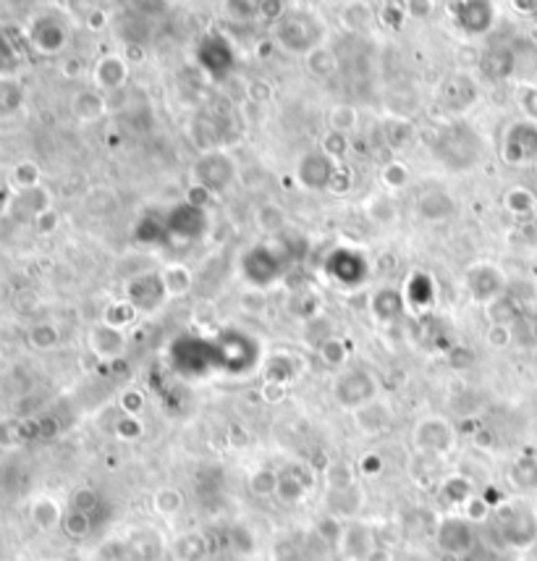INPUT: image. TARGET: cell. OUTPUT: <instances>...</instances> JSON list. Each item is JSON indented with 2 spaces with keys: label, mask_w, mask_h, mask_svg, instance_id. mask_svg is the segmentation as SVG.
Returning <instances> with one entry per match:
<instances>
[{
  "label": "cell",
  "mask_w": 537,
  "mask_h": 561,
  "mask_svg": "<svg viewBox=\"0 0 537 561\" xmlns=\"http://www.w3.org/2000/svg\"><path fill=\"white\" fill-rule=\"evenodd\" d=\"M163 289L168 294H187L192 289V273L184 266H171L163 270Z\"/></svg>",
  "instance_id": "obj_10"
},
{
  "label": "cell",
  "mask_w": 537,
  "mask_h": 561,
  "mask_svg": "<svg viewBox=\"0 0 537 561\" xmlns=\"http://www.w3.org/2000/svg\"><path fill=\"white\" fill-rule=\"evenodd\" d=\"M32 522L40 527V530H55L61 522H63V512L58 507V501H53L48 496L37 498L32 504Z\"/></svg>",
  "instance_id": "obj_4"
},
{
  "label": "cell",
  "mask_w": 537,
  "mask_h": 561,
  "mask_svg": "<svg viewBox=\"0 0 537 561\" xmlns=\"http://www.w3.org/2000/svg\"><path fill=\"white\" fill-rule=\"evenodd\" d=\"M100 504V496L92 488H79L73 493L72 498V509L73 512H84L90 514Z\"/></svg>",
  "instance_id": "obj_18"
},
{
  "label": "cell",
  "mask_w": 537,
  "mask_h": 561,
  "mask_svg": "<svg viewBox=\"0 0 537 561\" xmlns=\"http://www.w3.org/2000/svg\"><path fill=\"white\" fill-rule=\"evenodd\" d=\"M375 412V407L372 404H367V407H360L357 410V425L365 430L367 436H378L380 430H386V425L391 422V415H388V410L386 407H378V415H372Z\"/></svg>",
  "instance_id": "obj_7"
},
{
  "label": "cell",
  "mask_w": 537,
  "mask_h": 561,
  "mask_svg": "<svg viewBox=\"0 0 537 561\" xmlns=\"http://www.w3.org/2000/svg\"><path fill=\"white\" fill-rule=\"evenodd\" d=\"M92 346H95V352L102 354V357H116V354H121V331H119L116 325H102V328H98V331L92 334Z\"/></svg>",
  "instance_id": "obj_5"
},
{
  "label": "cell",
  "mask_w": 537,
  "mask_h": 561,
  "mask_svg": "<svg viewBox=\"0 0 537 561\" xmlns=\"http://www.w3.org/2000/svg\"><path fill=\"white\" fill-rule=\"evenodd\" d=\"M354 123H357V111H354V108L339 105V108L331 111V126H333L339 134L349 131V129H354Z\"/></svg>",
  "instance_id": "obj_16"
},
{
  "label": "cell",
  "mask_w": 537,
  "mask_h": 561,
  "mask_svg": "<svg viewBox=\"0 0 537 561\" xmlns=\"http://www.w3.org/2000/svg\"><path fill=\"white\" fill-rule=\"evenodd\" d=\"M451 440H454L451 428L446 425V420H438V417L422 420L415 428V446H419V449L427 451V454H443V451H448V449H451Z\"/></svg>",
  "instance_id": "obj_2"
},
{
  "label": "cell",
  "mask_w": 537,
  "mask_h": 561,
  "mask_svg": "<svg viewBox=\"0 0 537 561\" xmlns=\"http://www.w3.org/2000/svg\"><path fill=\"white\" fill-rule=\"evenodd\" d=\"M506 205L513 213H530V210H535V195L530 189H512L506 195Z\"/></svg>",
  "instance_id": "obj_15"
},
{
  "label": "cell",
  "mask_w": 537,
  "mask_h": 561,
  "mask_svg": "<svg viewBox=\"0 0 537 561\" xmlns=\"http://www.w3.org/2000/svg\"><path fill=\"white\" fill-rule=\"evenodd\" d=\"M63 530L69 533L72 537H84L90 536L92 530V522H90V514L84 512H69L63 517Z\"/></svg>",
  "instance_id": "obj_14"
},
{
  "label": "cell",
  "mask_w": 537,
  "mask_h": 561,
  "mask_svg": "<svg viewBox=\"0 0 537 561\" xmlns=\"http://www.w3.org/2000/svg\"><path fill=\"white\" fill-rule=\"evenodd\" d=\"M257 226L263 228V231H270V234H275L278 228H283L286 226V213H283V208H278V205H263L260 210H257Z\"/></svg>",
  "instance_id": "obj_12"
},
{
  "label": "cell",
  "mask_w": 537,
  "mask_h": 561,
  "mask_svg": "<svg viewBox=\"0 0 537 561\" xmlns=\"http://www.w3.org/2000/svg\"><path fill=\"white\" fill-rule=\"evenodd\" d=\"M380 457H375V454H367L365 462H362V469H365L367 475H372V472H380Z\"/></svg>",
  "instance_id": "obj_26"
},
{
  "label": "cell",
  "mask_w": 537,
  "mask_h": 561,
  "mask_svg": "<svg viewBox=\"0 0 537 561\" xmlns=\"http://www.w3.org/2000/svg\"><path fill=\"white\" fill-rule=\"evenodd\" d=\"M152 507L155 512L163 514V517H176V514L184 509V493L178 488H160L152 498Z\"/></svg>",
  "instance_id": "obj_8"
},
{
  "label": "cell",
  "mask_w": 537,
  "mask_h": 561,
  "mask_svg": "<svg viewBox=\"0 0 537 561\" xmlns=\"http://www.w3.org/2000/svg\"><path fill=\"white\" fill-rule=\"evenodd\" d=\"M513 480L522 486V488H535L537 486V462L532 459H524L513 467Z\"/></svg>",
  "instance_id": "obj_17"
},
{
  "label": "cell",
  "mask_w": 537,
  "mask_h": 561,
  "mask_svg": "<svg viewBox=\"0 0 537 561\" xmlns=\"http://www.w3.org/2000/svg\"><path fill=\"white\" fill-rule=\"evenodd\" d=\"M325 150H328V152H333V150H336V155H341L343 150H346V140H343V134H339V131H331V134L325 137Z\"/></svg>",
  "instance_id": "obj_23"
},
{
  "label": "cell",
  "mask_w": 537,
  "mask_h": 561,
  "mask_svg": "<svg viewBox=\"0 0 537 561\" xmlns=\"http://www.w3.org/2000/svg\"><path fill=\"white\" fill-rule=\"evenodd\" d=\"M322 354H325V360H328V363L339 365V363H341V360H343L341 343H339V342H325V346H322Z\"/></svg>",
  "instance_id": "obj_21"
},
{
  "label": "cell",
  "mask_w": 537,
  "mask_h": 561,
  "mask_svg": "<svg viewBox=\"0 0 537 561\" xmlns=\"http://www.w3.org/2000/svg\"><path fill=\"white\" fill-rule=\"evenodd\" d=\"M95 76H98L100 87L113 90V87H119V84L126 82V63L119 61V58H113V55H108V58H102V61L98 63V72H95Z\"/></svg>",
  "instance_id": "obj_6"
},
{
  "label": "cell",
  "mask_w": 537,
  "mask_h": 561,
  "mask_svg": "<svg viewBox=\"0 0 537 561\" xmlns=\"http://www.w3.org/2000/svg\"><path fill=\"white\" fill-rule=\"evenodd\" d=\"M242 305H245L246 313H260V310L265 307V296H263V294H254V292H252V296L246 294L245 299H242Z\"/></svg>",
  "instance_id": "obj_24"
},
{
  "label": "cell",
  "mask_w": 537,
  "mask_h": 561,
  "mask_svg": "<svg viewBox=\"0 0 537 561\" xmlns=\"http://www.w3.org/2000/svg\"><path fill=\"white\" fill-rule=\"evenodd\" d=\"M119 436H126V439H137L139 436V425L134 420H123L119 425Z\"/></svg>",
  "instance_id": "obj_25"
},
{
  "label": "cell",
  "mask_w": 537,
  "mask_h": 561,
  "mask_svg": "<svg viewBox=\"0 0 537 561\" xmlns=\"http://www.w3.org/2000/svg\"><path fill=\"white\" fill-rule=\"evenodd\" d=\"M307 493V483L299 480V475H281L278 480V496L283 501H299Z\"/></svg>",
  "instance_id": "obj_13"
},
{
  "label": "cell",
  "mask_w": 537,
  "mask_h": 561,
  "mask_svg": "<svg viewBox=\"0 0 537 561\" xmlns=\"http://www.w3.org/2000/svg\"><path fill=\"white\" fill-rule=\"evenodd\" d=\"M466 507H469V509H466V517H469V519H475V522H477V519H483V517L488 514V504H485L483 498H469V501H466Z\"/></svg>",
  "instance_id": "obj_20"
},
{
  "label": "cell",
  "mask_w": 537,
  "mask_h": 561,
  "mask_svg": "<svg viewBox=\"0 0 537 561\" xmlns=\"http://www.w3.org/2000/svg\"><path fill=\"white\" fill-rule=\"evenodd\" d=\"M341 543L343 548H346V554L360 561H367L369 559V554L375 551L372 536H369V530H365L362 525H351V527L341 536Z\"/></svg>",
  "instance_id": "obj_3"
},
{
  "label": "cell",
  "mask_w": 537,
  "mask_h": 561,
  "mask_svg": "<svg viewBox=\"0 0 537 561\" xmlns=\"http://www.w3.org/2000/svg\"><path fill=\"white\" fill-rule=\"evenodd\" d=\"M438 543L446 554H451V556H462V554H469V548L475 546V533H472V527H469L466 519L448 517V519L440 522Z\"/></svg>",
  "instance_id": "obj_1"
},
{
  "label": "cell",
  "mask_w": 537,
  "mask_h": 561,
  "mask_svg": "<svg viewBox=\"0 0 537 561\" xmlns=\"http://www.w3.org/2000/svg\"><path fill=\"white\" fill-rule=\"evenodd\" d=\"M207 554V546L199 536H184L176 543V556L181 561H202Z\"/></svg>",
  "instance_id": "obj_11"
},
{
  "label": "cell",
  "mask_w": 537,
  "mask_h": 561,
  "mask_svg": "<svg viewBox=\"0 0 537 561\" xmlns=\"http://www.w3.org/2000/svg\"><path fill=\"white\" fill-rule=\"evenodd\" d=\"M278 480H281V475H275L273 469H257V472L249 475L246 486H249V490H252L254 496L265 498V496L278 493Z\"/></svg>",
  "instance_id": "obj_9"
},
{
  "label": "cell",
  "mask_w": 537,
  "mask_h": 561,
  "mask_svg": "<svg viewBox=\"0 0 537 561\" xmlns=\"http://www.w3.org/2000/svg\"><path fill=\"white\" fill-rule=\"evenodd\" d=\"M383 181H386L388 187H404V184H407V169H404L401 163H391V166H386V171H383Z\"/></svg>",
  "instance_id": "obj_19"
},
{
  "label": "cell",
  "mask_w": 537,
  "mask_h": 561,
  "mask_svg": "<svg viewBox=\"0 0 537 561\" xmlns=\"http://www.w3.org/2000/svg\"><path fill=\"white\" fill-rule=\"evenodd\" d=\"M398 561H417V559H398Z\"/></svg>",
  "instance_id": "obj_27"
},
{
  "label": "cell",
  "mask_w": 537,
  "mask_h": 561,
  "mask_svg": "<svg viewBox=\"0 0 537 561\" xmlns=\"http://www.w3.org/2000/svg\"><path fill=\"white\" fill-rule=\"evenodd\" d=\"M488 339L493 346H506L509 343V328L506 325H493Z\"/></svg>",
  "instance_id": "obj_22"
}]
</instances>
